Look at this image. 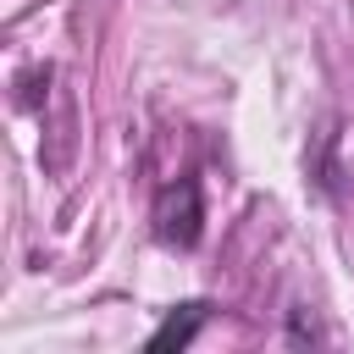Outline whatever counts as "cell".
<instances>
[{"instance_id": "cell-1", "label": "cell", "mask_w": 354, "mask_h": 354, "mask_svg": "<svg viewBox=\"0 0 354 354\" xmlns=\"http://www.w3.org/2000/svg\"><path fill=\"white\" fill-rule=\"evenodd\" d=\"M149 221H155V238H160L166 249H194L199 232H205V199H199V183H194V177L166 183V188L155 194Z\"/></svg>"}, {"instance_id": "cell-2", "label": "cell", "mask_w": 354, "mask_h": 354, "mask_svg": "<svg viewBox=\"0 0 354 354\" xmlns=\"http://www.w3.org/2000/svg\"><path fill=\"white\" fill-rule=\"evenodd\" d=\"M205 315H210V304L205 299H188V304H177L155 332H149V354H171V348H188L194 337H199V326H205Z\"/></svg>"}, {"instance_id": "cell-3", "label": "cell", "mask_w": 354, "mask_h": 354, "mask_svg": "<svg viewBox=\"0 0 354 354\" xmlns=\"http://www.w3.org/2000/svg\"><path fill=\"white\" fill-rule=\"evenodd\" d=\"M288 343H293V348L321 343V326H315V315H310L304 304H293V310H288Z\"/></svg>"}]
</instances>
